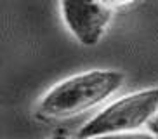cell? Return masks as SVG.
Segmentation results:
<instances>
[{
    "label": "cell",
    "instance_id": "1",
    "mask_svg": "<svg viewBox=\"0 0 158 139\" xmlns=\"http://www.w3.org/2000/svg\"><path fill=\"white\" fill-rule=\"evenodd\" d=\"M125 75L116 70H89L61 80L40 99L37 116L66 120L101 104L122 89Z\"/></svg>",
    "mask_w": 158,
    "mask_h": 139
},
{
    "label": "cell",
    "instance_id": "2",
    "mask_svg": "<svg viewBox=\"0 0 158 139\" xmlns=\"http://www.w3.org/2000/svg\"><path fill=\"white\" fill-rule=\"evenodd\" d=\"M158 113V87L123 96L108 104L77 132V139L134 132L148 125Z\"/></svg>",
    "mask_w": 158,
    "mask_h": 139
},
{
    "label": "cell",
    "instance_id": "3",
    "mask_svg": "<svg viewBox=\"0 0 158 139\" xmlns=\"http://www.w3.org/2000/svg\"><path fill=\"white\" fill-rule=\"evenodd\" d=\"M63 21L85 47L99 44L111 21V9L101 0H61Z\"/></svg>",
    "mask_w": 158,
    "mask_h": 139
},
{
    "label": "cell",
    "instance_id": "4",
    "mask_svg": "<svg viewBox=\"0 0 158 139\" xmlns=\"http://www.w3.org/2000/svg\"><path fill=\"white\" fill-rule=\"evenodd\" d=\"M89 139H158L153 132H118V134H106V136H96V137H89Z\"/></svg>",
    "mask_w": 158,
    "mask_h": 139
},
{
    "label": "cell",
    "instance_id": "5",
    "mask_svg": "<svg viewBox=\"0 0 158 139\" xmlns=\"http://www.w3.org/2000/svg\"><path fill=\"white\" fill-rule=\"evenodd\" d=\"M101 2L106 7H110V9H116V7H123V5L132 4L134 0H101Z\"/></svg>",
    "mask_w": 158,
    "mask_h": 139
},
{
    "label": "cell",
    "instance_id": "6",
    "mask_svg": "<svg viewBox=\"0 0 158 139\" xmlns=\"http://www.w3.org/2000/svg\"><path fill=\"white\" fill-rule=\"evenodd\" d=\"M148 130L149 132H153V134L158 137V113H156V116H155L153 120L148 124Z\"/></svg>",
    "mask_w": 158,
    "mask_h": 139
},
{
    "label": "cell",
    "instance_id": "7",
    "mask_svg": "<svg viewBox=\"0 0 158 139\" xmlns=\"http://www.w3.org/2000/svg\"><path fill=\"white\" fill-rule=\"evenodd\" d=\"M51 139H68V137H64V136H54V137H51Z\"/></svg>",
    "mask_w": 158,
    "mask_h": 139
}]
</instances>
